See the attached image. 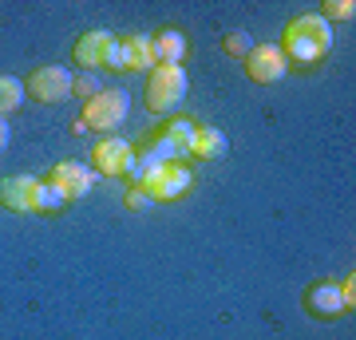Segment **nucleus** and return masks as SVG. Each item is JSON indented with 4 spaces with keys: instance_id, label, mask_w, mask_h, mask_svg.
Instances as JSON below:
<instances>
[{
    "instance_id": "nucleus-1",
    "label": "nucleus",
    "mask_w": 356,
    "mask_h": 340,
    "mask_svg": "<svg viewBox=\"0 0 356 340\" xmlns=\"http://www.w3.org/2000/svg\"><path fill=\"white\" fill-rule=\"evenodd\" d=\"M277 48L285 51V60L289 63H317V60H325V56L332 51V24L325 20V16H317V13L297 16V20H289L285 40H281Z\"/></svg>"
},
{
    "instance_id": "nucleus-2",
    "label": "nucleus",
    "mask_w": 356,
    "mask_h": 340,
    "mask_svg": "<svg viewBox=\"0 0 356 340\" xmlns=\"http://www.w3.org/2000/svg\"><path fill=\"white\" fill-rule=\"evenodd\" d=\"M191 91V76L182 63H154L147 72V111L170 115Z\"/></svg>"
},
{
    "instance_id": "nucleus-3",
    "label": "nucleus",
    "mask_w": 356,
    "mask_h": 340,
    "mask_svg": "<svg viewBox=\"0 0 356 340\" xmlns=\"http://www.w3.org/2000/svg\"><path fill=\"white\" fill-rule=\"evenodd\" d=\"M194 186V175L186 163H154L147 175L139 178V190L151 202H175Z\"/></svg>"
},
{
    "instance_id": "nucleus-4",
    "label": "nucleus",
    "mask_w": 356,
    "mask_h": 340,
    "mask_svg": "<svg viewBox=\"0 0 356 340\" xmlns=\"http://www.w3.org/2000/svg\"><path fill=\"white\" fill-rule=\"evenodd\" d=\"M131 111V95L123 88H103L99 95H91L88 103H83V131H115V127L127 119Z\"/></svg>"
},
{
    "instance_id": "nucleus-5",
    "label": "nucleus",
    "mask_w": 356,
    "mask_h": 340,
    "mask_svg": "<svg viewBox=\"0 0 356 340\" xmlns=\"http://www.w3.org/2000/svg\"><path fill=\"white\" fill-rule=\"evenodd\" d=\"M24 91L36 103H48V107L51 103H64L67 95H72V72L60 67V63H44V67H36V72L24 79Z\"/></svg>"
},
{
    "instance_id": "nucleus-6",
    "label": "nucleus",
    "mask_w": 356,
    "mask_h": 340,
    "mask_svg": "<svg viewBox=\"0 0 356 340\" xmlns=\"http://www.w3.org/2000/svg\"><path fill=\"white\" fill-rule=\"evenodd\" d=\"M135 147H131L127 139H115V135H107V139L95 143V151H91V163H95V170L107 178H127L131 182V170H135Z\"/></svg>"
},
{
    "instance_id": "nucleus-7",
    "label": "nucleus",
    "mask_w": 356,
    "mask_h": 340,
    "mask_svg": "<svg viewBox=\"0 0 356 340\" xmlns=\"http://www.w3.org/2000/svg\"><path fill=\"white\" fill-rule=\"evenodd\" d=\"M115 44H119V36L107 32V28H91V32H83V36L76 40V48H72L79 72H99V67H107Z\"/></svg>"
},
{
    "instance_id": "nucleus-8",
    "label": "nucleus",
    "mask_w": 356,
    "mask_h": 340,
    "mask_svg": "<svg viewBox=\"0 0 356 340\" xmlns=\"http://www.w3.org/2000/svg\"><path fill=\"white\" fill-rule=\"evenodd\" d=\"M242 63H245V76L254 83H277L289 72V60H285V51L277 44H254V51Z\"/></svg>"
},
{
    "instance_id": "nucleus-9",
    "label": "nucleus",
    "mask_w": 356,
    "mask_h": 340,
    "mask_svg": "<svg viewBox=\"0 0 356 340\" xmlns=\"http://www.w3.org/2000/svg\"><path fill=\"white\" fill-rule=\"evenodd\" d=\"M48 182L60 186L64 202H79V198H88L91 190H95V170H91L88 163H56L51 175H48Z\"/></svg>"
},
{
    "instance_id": "nucleus-10",
    "label": "nucleus",
    "mask_w": 356,
    "mask_h": 340,
    "mask_svg": "<svg viewBox=\"0 0 356 340\" xmlns=\"http://www.w3.org/2000/svg\"><path fill=\"white\" fill-rule=\"evenodd\" d=\"M107 67H111V72H151V67H154L151 36H127V40H119Z\"/></svg>"
},
{
    "instance_id": "nucleus-11",
    "label": "nucleus",
    "mask_w": 356,
    "mask_h": 340,
    "mask_svg": "<svg viewBox=\"0 0 356 340\" xmlns=\"http://www.w3.org/2000/svg\"><path fill=\"white\" fill-rule=\"evenodd\" d=\"M32 194H36V178L32 175L0 178V206L13 210V214H32Z\"/></svg>"
},
{
    "instance_id": "nucleus-12",
    "label": "nucleus",
    "mask_w": 356,
    "mask_h": 340,
    "mask_svg": "<svg viewBox=\"0 0 356 340\" xmlns=\"http://www.w3.org/2000/svg\"><path fill=\"white\" fill-rule=\"evenodd\" d=\"M305 309L313 316H321V321H337V316L348 313V309H344V297H341V285H332V281L313 285V289L305 293Z\"/></svg>"
},
{
    "instance_id": "nucleus-13",
    "label": "nucleus",
    "mask_w": 356,
    "mask_h": 340,
    "mask_svg": "<svg viewBox=\"0 0 356 340\" xmlns=\"http://www.w3.org/2000/svg\"><path fill=\"white\" fill-rule=\"evenodd\" d=\"M194 135H198V123H191L186 115H175V119H166V123L159 127V139H166L178 154H182V159H191Z\"/></svg>"
},
{
    "instance_id": "nucleus-14",
    "label": "nucleus",
    "mask_w": 356,
    "mask_h": 340,
    "mask_svg": "<svg viewBox=\"0 0 356 340\" xmlns=\"http://www.w3.org/2000/svg\"><path fill=\"white\" fill-rule=\"evenodd\" d=\"M186 36L178 32V28H163L159 36H151V56L154 63H182V56H186Z\"/></svg>"
},
{
    "instance_id": "nucleus-15",
    "label": "nucleus",
    "mask_w": 356,
    "mask_h": 340,
    "mask_svg": "<svg viewBox=\"0 0 356 340\" xmlns=\"http://www.w3.org/2000/svg\"><path fill=\"white\" fill-rule=\"evenodd\" d=\"M226 151H229V139L218 131V127H198L194 147H191V159H202V163H210V159H222Z\"/></svg>"
},
{
    "instance_id": "nucleus-16",
    "label": "nucleus",
    "mask_w": 356,
    "mask_h": 340,
    "mask_svg": "<svg viewBox=\"0 0 356 340\" xmlns=\"http://www.w3.org/2000/svg\"><path fill=\"white\" fill-rule=\"evenodd\" d=\"M56 210H64V194L56 182L48 178H36V194H32V214H56Z\"/></svg>"
},
{
    "instance_id": "nucleus-17",
    "label": "nucleus",
    "mask_w": 356,
    "mask_h": 340,
    "mask_svg": "<svg viewBox=\"0 0 356 340\" xmlns=\"http://www.w3.org/2000/svg\"><path fill=\"white\" fill-rule=\"evenodd\" d=\"M28 99V91H24V79H16V76H0V119L4 115H13L20 111Z\"/></svg>"
},
{
    "instance_id": "nucleus-18",
    "label": "nucleus",
    "mask_w": 356,
    "mask_h": 340,
    "mask_svg": "<svg viewBox=\"0 0 356 340\" xmlns=\"http://www.w3.org/2000/svg\"><path fill=\"white\" fill-rule=\"evenodd\" d=\"M103 83H99V72H72V95H79V99L88 103L91 95H99Z\"/></svg>"
},
{
    "instance_id": "nucleus-19",
    "label": "nucleus",
    "mask_w": 356,
    "mask_h": 340,
    "mask_svg": "<svg viewBox=\"0 0 356 340\" xmlns=\"http://www.w3.org/2000/svg\"><path fill=\"white\" fill-rule=\"evenodd\" d=\"M222 48H226V56H234V60H245V56L254 51V40L245 36V32H229V36L222 40Z\"/></svg>"
},
{
    "instance_id": "nucleus-20",
    "label": "nucleus",
    "mask_w": 356,
    "mask_h": 340,
    "mask_svg": "<svg viewBox=\"0 0 356 340\" xmlns=\"http://www.w3.org/2000/svg\"><path fill=\"white\" fill-rule=\"evenodd\" d=\"M356 4L353 0H325V20H353Z\"/></svg>"
},
{
    "instance_id": "nucleus-21",
    "label": "nucleus",
    "mask_w": 356,
    "mask_h": 340,
    "mask_svg": "<svg viewBox=\"0 0 356 340\" xmlns=\"http://www.w3.org/2000/svg\"><path fill=\"white\" fill-rule=\"evenodd\" d=\"M123 206H127V210H135V214H143V210H151L154 202L147 198L139 186H127V198H123Z\"/></svg>"
},
{
    "instance_id": "nucleus-22",
    "label": "nucleus",
    "mask_w": 356,
    "mask_h": 340,
    "mask_svg": "<svg viewBox=\"0 0 356 340\" xmlns=\"http://www.w3.org/2000/svg\"><path fill=\"white\" fill-rule=\"evenodd\" d=\"M341 297H344V309L353 313L356 309V277L353 273H348V281H341Z\"/></svg>"
},
{
    "instance_id": "nucleus-23",
    "label": "nucleus",
    "mask_w": 356,
    "mask_h": 340,
    "mask_svg": "<svg viewBox=\"0 0 356 340\" xmlns=\"http://www.w3.org/2000/svg\"><path fill=\"white\" fill-rule=\"evenodd\" d=\"M8 139H13V131H8V119H0V151H8Z\"/></svg>"
}]
</instances>
